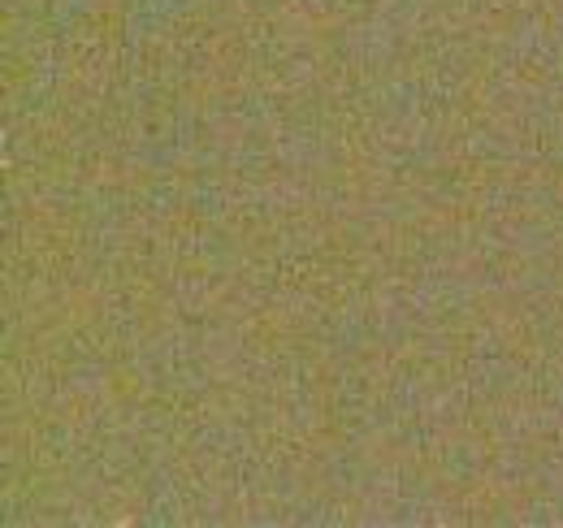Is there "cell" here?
Masks as SVG:
<instances>
[]
</instances>
